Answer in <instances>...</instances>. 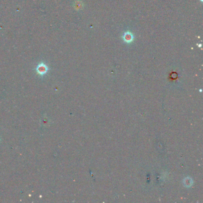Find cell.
<instances>
[{
	"instance_id": "obj_1",
	"label": "cell",
	"mask_w": 203,
	"mask_h": 203,
	"mask_svg": "<svg viewBox=\"0 0 203 203\" xmlns=\"http://www.w3.org/2000/svg\"><path fill=\"white\" fill-rule=\"evenodd\" d=\"M48 70V69L47 66L43 63L39 64L36 67L37 73L40 74V75H43V74L47 73Z\"/></svg>"
},
{
	"instance_id": "obj_2",
	"label": "cell",
	"mask_w": 203,
	"mask_h": 203,
	"mask_svg": "<svg viewBox=\"0 0 203 203\" xmlns=\"http://www.w3.org/2000/svg\"><path fill=\"white\" fill-rule=\"evenodd\" d=\"M123 39L124 41H125L127 43L131 42L134 40V36L130 32H126L123 36Z\"/></svg>"
}]
</instances>
